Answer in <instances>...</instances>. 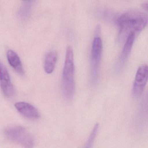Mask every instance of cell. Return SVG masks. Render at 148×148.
<instances>
[{"instance_id":"cell-1","label":"cell","mask_w":148,"mask_h":148,"mask_svg":"<svg viewBox=\"0 0 148 148\" xmlns=\"http://www.w3.org/2000/svg\"><path fill=\"white\" fill-rule=\"evenodd\" d=\"M148 17L144 13L130 11L122 14L117 21L121 38L141 32L146 26Z\"/></svg>"},{"instance_id":"cell-2","label":"cell","mask_w":148,"mask_h":148,"mask_svg":"<svg viewBox=\"0 0 148 148\" xmlns=\"http://www.w3.org/2000/svg\"><path fill=\"white\" fill-rule=\"evenodd\" d=\"M74 55L72 48L68 47L66 53L65 61L62 76V91L66 100H71L75 92Z\"/></svg>"},{"instance_id":"cell-3","label":"cell","mask_w":148,"mask_h":148,"mask_svg":"<svg viewBox=\"0 0 148 148\" xmlns=\"http://www.w3.org/2000/svg\"><path fill=\"white\" fill-rule=\"evenodd\" d=\"M4 133L9 140L20 145L24 148H33V138L24 127L17 125L10 126L5 129Z\"/></svg>"},{"instance_id":"cell-4","label":"cell","mask_w":148,"mask_h":148,"mask_svg":"<svg viewBox=\"0 0 148 148\" xmlns=\"http://www.w3.org/2000/svg\"><path fill=\"white\" fill-rule=\"evenodd\" d=\"M102 50L103 45L101 38L95 37L92 42L91 53V77L92 84H96L98 79Z\"/></svg>"},{"instance_id":"cell-5","label":"cell","mask_w":148,"mask_h":148,"mask_svg":"<svg viewBox=\"0 0 148 148\" xmlns=\"http://www.w3.org/2000/svg\"><path fill=\"white\" fill-rule=\"evenodd\" d=\"M148 67L147 64L139 66L137 71L132 88V94L135 97L138 98L143 92L148 80Z\"/></svg>"},{"instance_id":"cell-6","label":"cell","mask_w":148,"mask_h":148,"mask_svg":"<svg viewBox=\"0 0 148 148\" xmlns=\"http://www.w3.org/2000/svg\"><path fill=\"white\" fill-rule=\"evenodd\" d=\"M0 86L6 97H10L14 95V89L9 73L5 66L2 64L0 65Z\"/></svg>"},{"instance_id":"cell-7","label":"cell","mask_w":148,"mask_h":148,"mask_svg":"<svg viewBox=\"0 0 148 148\" xmlns=\"http://www.w3.org/2000/svg\"><path fill=\"white\" fill-rule=\"evenodd\" d=\"M14 106L19 112L28 119L35 120L40 117L38 110L33 106L26 102H17Z\"/></svg>"},{"instance_id":"cell-8","label":"cell","mask_w":148,"mask_h":148,"mask_svg":"<svg viewBox=\"0 0 148 148\" xmlns=\"http://www.w3.org/2000/svg\"><path fill=\"white\" fill-rule=\"evenodd\" d=\"M135 35L133 33H131L128 35L126 40L125 44L119 59L118 67L121 68L127 61V59L130 53L132 48L133 46V43L135 40Z\"/></svg>"},{"instance_id":"cell-9","label":"cell","mask_w":148,"mask_h":148,"mask_svg":"<svg viewBox=\"0 0 148 148\" xmlns=\"http://www.w3.org/2000/svg\"><path fill=\"white\" fill-rule=\"evenodd\" d=\"M7 59L10 65L18 73L22 75L24 74V69L22 63L18 54L11 50H8L7 52Z\"/></svg>"},{"instance_id":"cell-10","label":"cell","mask_w":148,"mask_h":148,"mask_svg":"<svg viewBox=\"0 0 148 148\" xmlns=\"http://www.w3.org/2000/svg\"><path fill=\"white\" fill-rule=\"evenodd\" d=\"M58 58V53L55 51H51L47 54L44 63V69L47 73L50 74L53 72Z\"/></svg>"},{"instance_id":"cell-11","label":"cell","mask_w":148,"mask_h":148,"mask_svg":"<svg viewBox=\"0 0 148 148\" xmlns=\"http://www.w3.org/2000/svg\"><path fill=\"white\" fill-rule=\"evenodd\" d=\"M99 125L98 123L94 125L91 132L90 134L84 148H92L95 141V138L97 134Z\"/></svg>"},{"instance_id":"cell-12","label":"cell","mask_w":148,"mask_h":148,"mask_svg":"<svg viewBox=\"0 0 148 148\" xmlns=\"http://www.w3.org/2000/svg\"><path fill=\"white\" fill-rule=\"evenodd\" d=\"M142 7H143V8L144 10L147 11V10H148V3L146 2V3H143L142 5Z\"/></svg>"}]
</instances>
